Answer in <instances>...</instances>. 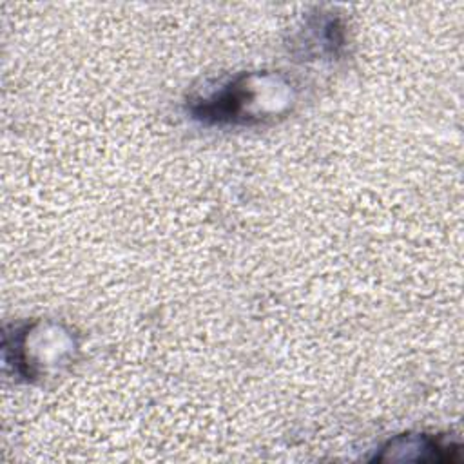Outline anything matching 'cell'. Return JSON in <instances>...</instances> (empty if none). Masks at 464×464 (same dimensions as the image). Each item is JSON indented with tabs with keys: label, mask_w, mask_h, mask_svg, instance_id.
<instances>
[{
	"label": "cell",
	"mask_w": 464,
	"mask_h": 464,
	"mask_svg": "<svg viewBox=\"0 0 464 464\" xmlns=\"http://www.w3.org/2000/svg\"><path fill=\"white\" fill-rule=\"evenodd\" d=\"M292 83L277 72H239L190 103L194 118L214 125H256L283 118L294 105Z\"/></svg>",
	"instance_id": "obj_1"
},
{
	"label": "cell",
	"mask_w": 464,
	"mask_h": 464,
	"mask_svg": "<svg viewBox=\"0 0 464 464\" xmlns=\"http://www.w3.org/2000/svg\"><path fill=\"white\" fill-rule=\"evenodd\" d=\"M76 343L69 330L62 324H47L42 330L36 326H27L18 332L13 346V364L16 373L27 379L40 377L45 368L65 364L72 357Z\"/></svg>",
	"instance_id": "obj_2"
},
{
	"label": "cell",
	"mask_w": 464,
	"mask_h": 464,
	"mask_svg": "<svg viewBox=\"0 0 464 464\" xmlns=\"http://www.w3.org/2000/svg\"><path fill=\"white\" fill-rule=\"evenodd\" d=\"M460 446L444 439L442 435L428 433H404L392 439L382 446L375 460H399V462H457Z\"/></svg>",
	"instance_id": "obj_3"
}]
</instances>
